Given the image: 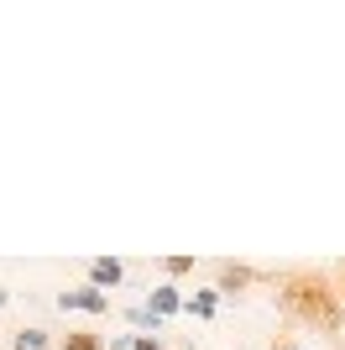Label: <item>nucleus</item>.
Segmentation results:
<instances>
[{
    "instance_id": "obj_1",
    "label": "nucleus",
    "mask_w": 345,
    "mask_h": 350,
    "mask_svg": "<svg viewBox=\"0 0 345 350\" xmlns=\"http://www.w3.org/2000/svg\"><path fill=\"white\" fill-rule=\"evenodd\" d=\"M288 304L298 308V314H309L314 324H324V329L340 324V304L330 298V288H324L319 278H293L288 282Z\"/></svg>"
},
{
    "instance_id": "obj_2",
    "label": "nucleus",
    "mask_w": 345,
    "mask_h": 350,
    "mask_svg": "<svg viewBox=\"0 0 345 350\" xmlns=\"http://www.w3.org/2000/svg\"><path fill=\"white\" fill-rule=\"evenodd\" d=\"M63 304H73V308H105V298L94 288H79V293H63Z\"/></svg>"
},
{
    "instance_id": "obj_3",
    "label": "nucleus",
    "mask_w": 345,
    "mask_h": 350,
    "mask_svg": "<svg viewBox=\"0 0 345 350\" xmlns=\"http://www.w3.org/2000/svg\"><path fill=\"white\" fill-rule=\"evenodd\" d=\"M68 350H100V345H94L89 335H73V340H68Z\"/></svg>"
},
{
    "instance_id": "obj_4",
    "label": "nucleus",
    "mask_w": 345,
    "mask_h": 350,
    "mask_svg": "<svg viewBox=\"0 0 345 350\" xmlns=\"http://www.w3.org/2000/svg\"><path fill=\"white\" fill-rule=\"evenodd\" d=\"M16 350H42V340H37V335H21V340H16Z\"/></svg>"
}]
</instances>
